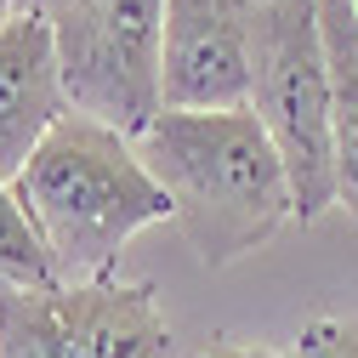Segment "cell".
<instances>
[{
	"mask_svg": "<svg viewBox=\"0 0 358 358\" xmlns=\"http://www.w3.org/2000/svg\"><path fill=\"white\" fill-rule=\"evenodd\" d=\"M143 165L171 199L199 267H234L262 250L296 216L290 171L250 108L228 114H159L137 137Z\"/></svg>",
	"mask_w": 358,
	"mask_h": 358,
	"instance_id": "cell-1",
	"label": "cell"
},
{
	"mask_svg": "<svg viewBox=\"0 0 358 358\" xmlns=\"http://www.w3.org/2000/svg\"><path fill=\"white\" fill-rule=\"evenodd\" d=\"M12 194L34 216L69 285L103 279L143 228L171 216V199L143 165L137 143L85 114L57 120V131L34 148Z\"/></svg>",
	"mask_w": 358,
	"mask_h": 358,
	"instance_id": "cell-2",
	"label": "cell"
},
{
	"mask_svg": "<svg viewBox=\"0 0 358 358\" xmlns=\"http://www.w3.org/2000/svg\"><path fill=\"white\" fill-rule=\"evenodd\" d=\"M250 114L273 137L296 216L319 222L336 205V143H330V63L319 0H262L250 17Z\"/></svg>",
	"mask_w": 358,
	"mask_h": 358,
	"instance_id": "cell-3",
	"label": "cell"
},
{
	"mask_svg": "<svg viewBox=\"0 0 358 358\" xmlns=\"http://www.w3.org/2000/svg\"><path fill=\"white\" fill-rule=\"evenodd\" d=\"M69 108L137 143L165 114V0H80L52 17Z\"/></svg>",
	"mask_w": 358,
	"mask_h": 358,
	"instance_id": "cell-4",
	"label": "cell"
},
{
	"mask_svg": "<svg viewBox=\"0 0 358 358\" xmlns=\"http://www.w3.org/2000/svg\"><path fill=\"white\" fill-rule=\"evenodd\" d=\"M171 324L154 285H52L0 296V358H165Z\"/></svg>",
	"mask_w": 358,
	"mask_h": 358,
	"instance_id": "cell-5",
	"label": "cell"
},
{
	"mask_svg": "<svg viewBox=\"0 0 358 358\" xmlns=\"http://www.w3.org/2000/svg\"><path fill=\"white\" fill-rule=\"evenodd\" d=\"M250 17L256 0H165L159 92L171 114L250 108Z\"/></svg>",
	"mask_w": 358,
	"mask_h": 358,
	"instance_id": "cell-6",
	"label": "cell"
},
{
	"mask_svg": "<svg viewBox=\"0 0 358 358\" xmlns=\"http://www.w3.org/2000/svg\"><path fill=\"white\" fill-rule=\"evenodd\" d=\"M74 114L63 92L57 34L46 17L17 12L0 29V182H17L34 148L57 131V120Z\"/></svg>",
	"mask_w": 358,
	"mask_h": 358,
	"instance_id": "cell-7",
	"label": "cell"
},
{
	"mask_svg": "<svg viewBox=\"0 0 358 358\" xmlns=\"http://www.w3.org/2000/svg\"><path fill=\"white\" fill-rule=\"evenodd\" d=\"M324 63H330V143H336V205L358 216V6L319 0Z\"/></svg>",
	"mask_w": 358,
	"mask_h": 358,
	"instance_id": "cell-8",
	"label": "cell"
},
{
	"mask_svg": "<svg viewBox=\"0 0 358 358\" xmlns=\"http://www.w3.org/2000/svg\"><path fill=\"white\" fill-rule=\"evenodd\" d=\"M52 285H69L57 273V256L46 250L23 199L0 182V296H29V290H52Z\"/></svg>",
	"mask_w": 358,
	"mask_h": 358,
	"instance_id": "cell-9",
	"label": "cell"
},
{
	"mask_svg": "<svg viewBox=\"0 0 358 358\" xmlns=\"http://www.w3.org/2000/svg\"><path fill=\"white\" fill-rule=\"evenodd\" d=\"M290 358H358V319H313V324H301Z\"/></svg>",
	"mask_w": 358,
	"mask_h": 358,
	"instance_id": "cell-10",
	"label": "cell"
},
{
	"mask_svg": "<svg viewBox=\"0 0 358 358\" xmlns=\"http://www.w3.org/2000/svg\"><path fill=\"white\" fill-rule=\"evenodd\" d=\"M69 6H80V0H12V12H29V17H63Z\"/></svg>",
	"mask_w": 358,
	"mask_h": 358,
	"instance_id": "cell-11",
	"label": "cell"
},
{
	"mask_svg": "<svg viewBox=\"0 0 358 358\" xmlns=\"http://www.w3.org/2000/svg\"><path fill=\"white\" fill-rule=\"evenodd\" d=\"M205 358H285V352H267V347H210Z\"/></svg>",
	"mask_w": 358,
	"mask_h": 358,
	"instance_id": "cell-12",
	"label": "cell"
},
{
	"mask_svg": "<svg viewBox=\"0 0 358 358\" xmlns=\"http://www.w3.org/2000/svg\"><path fill=\"white\" fill-rule=\"evenodd\" d=\"M12 17H17V12H12V0H0V29H6Z\"/></svg>",
	"mask_w": 358,
	"mask_h": 358,
	"instance_id": "cell-13",
	"label": "cell"
},
{
	"mask_svg": "<svg viewBox=\"0 0 358 358\" xmlns=\"http://www.w3.org/2000/svg\"><path fill=\"white\" fill-rule=\"evenodd\" d=\"M256 6H262V0H256Z\"/></svg>",
	"mask_w": 358,
	"mask_h": 358,
	"instance_id": "cell-14",
	"label": "cell"
},
{
	"mask_svg": "<svg viewBox=\"0 0 358 358\" xmlns=\"http://www.w3.org/2000/svg\"><path fill=\"white\" fill-rule=\"evenodd\" d=\"M352 6H358V0H352Z\"/></svg>",
	"mask_w": 358,
	"mask_h": 358,
	"instance_id": "cell-15",
	"label": "cell"
}]
</instances>
